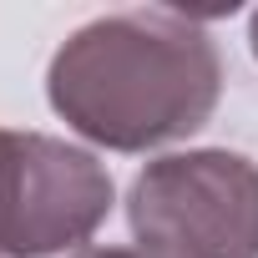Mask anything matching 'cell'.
Wrapping results in <instances>:
<instances>
[{
	"mask_svg": "<svg viewBox=\"0 0 258 258\" xmlns=\"http://www.w3.org/2000/svg\"><path fill=\"white\" fill-rule=\"evenodd\" d=\"M111 198L96 152L0 126V258H51L91 243Z\"/></svg>",
	"mask_w": 258,
	"mask_h": 258,
	"instance_id": "cell-3",
	"label": "cell"
},
{
	"mask_svg": "<svg viewBox=\"0 0 258 258\" xmlns=\"http://www.w3.org/2000/svg\"><path fill=\"white\" fill-rule=\"evenodd\" d=\"M248 46H253V61H258V11H253V21H248Z\"/></svg>",
	"mask_w": 258,
	"mask_h": 258,
	"instance_id": "cell-5",
	"label": "cell"
},
{
	"mask_svg": "<svg viewBox=\"0 0 258 258\" xmlns=\"http://www.w3.org/2000/svg\"><path fill=\"white\" fill-rule=\"evenodd\" d=\"M126 223L152 258H258V167L223 147L167 152L137 172Z\"/></svg>",
	"mask_w": 258,
	"mask_h": 258,
	"instance_id": "cell-2",
	"label": "cell"
},
{
	"mask_svg": "<svg viewBox=\"0 0 258 258\" xmlns=\"http://www.w3.org/2000/svg\"><path fill=\"white\" fill-rule=\"evenodd\" d=\"M56 116L96 147L147 152L192 137L223 96L213 36L182 11H116L81 26L46 71Z\"/></svg>",
	"mask_w": 258,
	"mask_h": 258,
	"instance_id": "cell-1",
	"label": "cell"
},
{
	"mask_svg": "<svg viewBox=\"0 0 258 258\" xmlns=\"http://www.w3.org/2000/svg\"><path fill=\"white\" fill-rule=\"evenodd\" d=\"M76 258H152V253H137V248H81Z\"/></svg>",
	"mask_w": 258,
	"mask_h": 258,
	"instance_id": "cell-4",
	"label": "cell"
}]
</instances>
